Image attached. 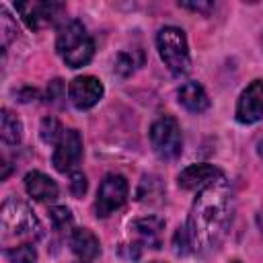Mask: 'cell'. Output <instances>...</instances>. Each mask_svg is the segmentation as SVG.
Returning a JSON list of instances; mask_svg holds the SVG:
<instances>
[{"label": "cell", "mask_w": 263, "mask_h": 263, "mask_svg": "<svg viewBox=\"0 0 263 263\" xmlns=\"http://www.w3.org/2000/svg\"><path fill=\"white\" fill-rule=\"evenodd\" d=\"M228 183L222 177L205 185L195 197L187 222V236L191 251L205 253L218 245L228 222Z\"/></svg>", "instance_id": "1"}, {"label": "cell", "mask_w": 263, "mask_h": 263, "mask_svg": "<svg viewBox=\"0 0 263 263\" xmlns=\"http://www.w3.org/2000/svg\"><path fill=\"white\" fill-rule=\"evenodd\" d=\"M0 222H2V240H16V238H27V240H37L43 230L39 220L35 218V214L31 212V208L23 201H18L16 197H8L2 203V214H0Z\"/></svg>", "instance_id": "2"}, {"label": "cell", "mask_w": 263, "mask_h": 263, "mask_svg": "<svg viewBox=\"0 0 263 263\" xmlns=\"http://www.w3.org/2000/svg\"><path fill=\"white\" fill-rule=\"evenodd\" d=\"M55 49L70 68H80L90 62L95 53V43L86 33V29L82 27V23L70 21L60 29L55 39Z\"/></svg>", "instance_id": "3"}, {"label": "cell", "mask_w": 263, "mask_h": 263, "mask_svg": "<svg viewBox=\"0 0 263 263\" xmlns=\"http://www.w3.org/2000/svg\"><path fill=\"white\" fill-rule=\"evenodd\" d=\"M156 45H158V51H160V58L162 62L166 64V68L181 76L189 70V49H187V39H185V33L177 27H164L158 31L156 35Z\"/></svg>", "instance_id": "4"}, {"label": "cell", "mask_w": 263, "mask_h": 263, "mask_svg": "<svg viewBox=\"0 0 263 263\" xmlns=\"http://www.w3.org/2000/svg\"><path fill=\"white\" fill-rule=\"evenodd\" d=\"M150 142H152L154 152L160 158H164V160L177 158L181 154V148H183L181 127H179L177 119L173 115L158 117L150 127Z\"/></svg>", "instance_id": "5"}, {"label": "cell", "mask_w": 263, "mask_h": 263, "mask_svg": "<svg viewBox=\"0 0 263 263\" xmlns=\"http://www.w3.org/2000/svg\"><path fill=\"white\" fill-rule=\"evenodd\" d=\"M125 197H127V181L121 175H107L97 193V203H95L97 216L107 218L125 203Z\"/></svg>", "instance_id": "6"}, {"label": "cell", "mask_w": 263, "mask_h": 263, "mask_svg": "<svg viewBox=\"0 0 263 263\" xmlns=\"http://www.w3.org/2000/svg\"><path fill=\"white\" fill-rule=\"evenodd\" d=\"M14 8L31 29H43L60 16V12L64 10V4L53 2V0H49V2L47 0L45 2L31 0V2H16Z\"/></svg>", "instance_id": "7"}, {"label": "cell", "mask_w": 263, "mask_h": 263, "mask_svg": "<svg viewBox=\"0 0 263 263\" xmlns=\"http://www.w3.org/2000/svg\"><path fill=\"white\" fill-rule=\"evenodd\" d=\"M68 97L76 109H90L103 97V84L95 76H78L70 82Z\"/></svg>", "instance_id": "8"}, {"label": "cell", "mask_w": 263, "mask_h": 263, "mask_svg": "<svg viewBox=\"0 0 263 263\" xmlns=\"http://www.w3.org/2000/svg\"><path fill=\"white\" fill-rule=\"evenodd\" d=\"M82 156V138L76 129H66L62 140L55 144V152H53V166L60 173L70 171Z\"/></svg>", "instance_id": "9"}, {"label": "cell", "mask_w": 263, "mask_h": 263, "mask_svg": "<svg viewBox=\"0 0 263 263\" xmlns=\"http://www.w3.org/2000/svg\"><path fill=\"white\" fill-rule=\"evenodd\" d=\"M261 117H263V80H253L238 99L236 119L240 123H255Z\"/></svg>", "instance_id": "10"}, {"label": "cell", "mask_w": 263, "mask_h": 263, "mask_svg": "<svg viewBox=\"0 0 263 263\" xmlns=\"http://www.w3.org/2000/svg\"><path fill=\"white\" fill-rule=\"evenodd\" d=\"M129 230L136 234V238L140 240V245L150 247V249H160L162 245V232H164V222L156 216H146V218H138L132 222Z\"/></svg>", "instance_id": "11"}, {"label": "cell", "mask_w": 263, "mask_h": 263, "mask_svg": "<svg viewBox=\"0 0 263 263\" xmlns=\"http://www.w3.org/2000/svg\"><path fill=\"white\" fill-rule=\"evenodd\" d=\"M218 177H222V171L212 164H191L179 175V185L183 189H197V187L203 189Z\"/></svg>", "instance_id": "12"}, {"label": "cell", "mask_w": 263, "mask_h": 263, "mask_svg": "<svg viewBox=\"0 0 263 263\" xmlns=\"http://www.w3.org/2000/svg\"><path fill=\"white\" fill-rule=\"evenodd\" d=\"M25 189L27 193L37 199V201H51L58 197V185L53 179H49L47 175L39 173V171H33L25 177Z\"/></svg>", "instance_id": "13"}, {"label": "cell", "mask_w": 263, "mask_h": 263, "mask_svg": "<svg viewBox=\"0 0 263 263\" xmlns=\"http://www.w3.org/2000/svg\"><path fill=\"white\" fill-rule=\"evenodd\" d=\"M70 247L74 255H78L82 261H90L101 253L99 238L88 230V228H76L70 234Z\"/></svg>", "instance_id": "14"}, {"label": "cell", "mask_w": 263, "mask_h": 263, "mask_svg": "<svg viewBox=\"0 0 263 263\" xmlns=\"http://www.w3.org/2000/svg\"><path fill=\"white\" fill-rule=\"evenodd\" d=\"M177 95H179V103L191 113H201L210 107V99L201 88V84L197 82H185Z\"/></svg>", "instance_id": "15"}, {"label": "cell", "mask_w": 263, "mask_h": 263, "mask_svg": "<svg viewBox=\"0 0 263 263\" xmlns=\"http://www.w3.org/2000/svg\"><path fill=\"white\" fill-rule=\"evenodd\" d=\"M0 129H2V142L6 146H16L23 136V125L16 115H12L8 109H2L0 113Z\"/></svg>", "instance_id": "16"}, {"label": "cell", "mask_w": 263, "mask_h": 263, "mask_svg": "<svg viewBox=\"0 0 263 263\" xmlns=\"http://www.w3.org/2000/svg\"><path fill=\"white\" fill-rule=\"evenodd\" d=\"M4 257L10 263H35L37 261V251L33 245L23 242L16 247H4Z\"/></svg>", "instance_id": "17"}, {"label": "cell", "mask_w": 263, "mask_h": 263, "mask_svg": "<svg viewBox=\"0 0 263 263\" xmlns=\"http://www.w3.org/2000/svg\"><path fill=\"white\" fill-rule=\"evenodd\" d=\"M39 132H41V140L45 144H58L66 129H62V125H60V121L55 117H45L41 121V129Z\"/></svg>", "instance_id": "18"}, {"label": "cell", "mask_w": 263, "mask_h": 263, "mask_svg": "<svg viewBox=\"0 0 263 263\" xmlns=\"http://www.w3.org/2000/svg\"><path fill=\"white\" fill-rule=\"evenodd\" d=\"M49 218H51V224L55 230H66L72 226V214L68 208L64 205H55L49 210Z\"/></svg>", "instance_id": "19"}, {"label": "cell", "mask_w": 263, "mask_h": 263, "mask_svg": "<svg viewBox=\"0 0 263 263\" xmlns=\"http://www.w3.org/2000/svg\"><path fill=\"white\" fill-rule=\"evenodd\" d=\"M134 68H136L134 51H132V53L121 51V53L117 55V62H115V72H117L119 76H127V74H132V72H134Z\"/></svg>", "instance_id": "20"}, {"label": "cell", "mask_w": 263, "mask_h": 263, "mask_svg": "<svg viewBox=\"0 0 263 263\" xmlns=\"http://www.w3.org/2000/svg\"><path fill=\"white\" fill-rule=\"evenodd\" d=\"M70 191H72V195H76V197H80V195H84V191H86V177L82 175V173H72L70 175Z\"/></svg>", "instance_id": "21"}, {"label": "cell", "mask_w": 263, "mask_h": 263, "mask_svg": "<svg viewBox=\"0 0 263 263\" xmlns=\"http://www.w3.org/2000/svg\"><path fill=\"white\" fill-rule=\"evenodd\" d=\"M187 251H191L189 236H187V228H179L177 234H175V253H177V255H185Z\"/></svg>", "instance_id": "22"}, {"label": "cell", "mask_w": 263, "mask_h": 263, "mask_svg": "<svg viewBox=\"0 0 263 263\" xmlns=\"http://www.w3.org/2000/svg\"><path fill=\"white\" fill-rule=\"evenodd\" d=\"M2 16H0V21H2V43H4V47L8 45V41H10V35L12 33H16V29H12V21H10V14L2 8V12H0Z\"/></svg>", "instance_id": "23"}, {"label": "cell", "mask_w": 263, "mask_h": 263, "mask_svg": "<svg viewBox=\"0 0 263 263\" xmlns=\"http://www.w3.org/2000/svg\"><path fill=\"white\" fill-rule=\"evenodd\" d=\"M179 6L189 8V10H201V12H208V10L212 8V2H179Z\"/></svg>", "instance_id": "24"}, {"label": "cell", "mask_w": 263, "mask_h": 263, "mask_svg": "<svg viewBox=\"0 0 263 263\" xmlns=\"http://www.w3.org/2000/svg\"><path fill=\"white\" fill-rule=\"evenodd\" d=\"M60 95H62V80H53V82L49 84V88H47V97H49L51 101H58Z\"/></svg>", "instance_id": "25"}, {"label": "cell", "mask_w": 263, "mask_h": 263, "mask_svg": "<svg viewBox=\"0 0 263 263\" xmlns=\"http://www.w3.org/2000/svg\"><path fill=\"white\" fill-rule=\"evenodd\" d=\"M257 224H259V228H261V232H263V214L257 216Z\"/></svg>", "instance_id": "26"}, {"label": "cell", "mask_w": 263, "mask_h": 263, "mask_svg": "<svg viewBox=\"0 0 263 263\" xmlns=\"http://www.w3.org/2000/svg\"><path fill=\"white\" fill-rule=\"evenodd\" d=\"M257 152H259V156H261V158H263V142H261V144H259V150H257Z\"/></svg>", "instance_id": "27"}, {"label": "cell", "mask_w": 263, "mask_h": 263, "mask_svg": "<svg viewBox=\"0 0 263 263\" xmlns=\"http://www.w3.org/2000/svg\"><path fill=\"white\" fill-rule=\"evenodd\" d=\"M152 263H160V261H152Z\"/></svg>", "instance_id": "28"}, {"label": "cell", "mask_w": 263, "mask_h": 263, "mask_svg": "<svg viewBox=\"0 0 263 263\" xmlns=\"http://www.w3.org/2000/svg\"><path fill=\"white\" fill-rule=\"evenodd\" d=\"M232 263H236V261H232Z\"/></svg>", "instance_id": "29"}, {"label": "cell", "mask_w": 263, "mask_h": 263, "mask_svg": "<svg viewBox=\"0 0 263 263\" xmlns=\"http://www.w3.org/2000/svg\"><path fill=\"white\" fill-rule=\"evenodd\" d=\"M80 263H82V261H80Z\"/></svg>", "instance_id": "30"}]
</instances>
